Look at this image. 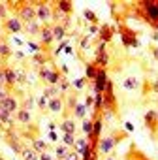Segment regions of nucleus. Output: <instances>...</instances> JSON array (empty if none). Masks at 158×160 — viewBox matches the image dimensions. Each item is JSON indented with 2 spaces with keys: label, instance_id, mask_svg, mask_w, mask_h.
<instances>
[{
  "label": "nucleus",
  "instance_id": "ea45409f",
  "mask_svg": "<svg viewBox=\"0 0 158 160\" xmlns=\"http://www.w3.org/2000/svg\"><path fill=\"white\" fill-rule=\"evenodd\" d=\"M85 108H87V111L94 108V96H91V94H89V96L85 98Z\"/></svg>",
  "mask_w": 158,
  "mask_h": 160
},
{
  "label": "nucleus",
  "instance_id": "a878e982",
  "mask_svg": "<svg viewBox=\"0 0 158 160\" xmlns=\"http://www.w3.org/2000/svg\"><path fill=\"white\" fill-rule=\"evenodd\" d=\"M92 64H94L96 68L100 66V68H104V70H106V66L109 64V55H107L106 51H104V53H98V55H96V60H94Z\"/></svg>",
  "mask_w": 158,
  "mask_h": 160
},
{
  "label": "nucleus",
  "instance_id": "c9c22d12",
  "mask_svg": "<svg viewBox=\"0 0 158 160\" xmlns=\"http://www.w3.org/2000/svg\"><path fill=\"white\" fill-rule=\"evenodd\" d=\"M8 17H10V13H8V6H6V2H0V23H4Z\"/></svg>",
  "mask_w": 158,
  "mask_h": 160
},
{
  "label": "nucleus",
  "instance_id": "aec40b11",
  "mask_svg": "<svg viewBox=\"0 0 158 160\" xmlns=\"http://www.w3.org/2000/svg\"><path fill=\"white\" fill-rule=\"evenodd\" d=\"M30 147H32L38 154H42V152L49 151V143H47L45 139H42V138H34V139L30 141Z\"/></svg>",
  "mask_w": 158,
  "mask_h": 160
},
{
  "label": "nucleus",
  "instance_id": "f257e3e1",
  "mask_svg": "<svg viewBox=\"0 0 158 160\" xmlns=\"http://www.w3.org/2000/svg\"><path fill=\"white\" fill-rule=\"evenodd\" d=\"M136 13H139V17L147 25H158V0H143L136 4Z\"/></svg>",
  "mask_w": 158,
  "mask_h": 160
},
{
  "label": "nucleus",
  "instance_id": "4468645a",
  "mask_svg": "<svg viewBox=\"0 0 158 160\" xmlns=\"http://www.w3.org/2000/svg\"><path fill=\"white\" fill-rule=\"evenodd\" d=\"M4 75H6V87L12 91L17 83V70H13L10 66H4Z\"/></svg>",
  "mask_w": 158,
  "mask_h": 160
},
{
  "label": "nucleus",
  "instance_id": "4be33fe9",
  "mask_svg": "<svg viewBox=\"0 0 158 160\" xmlns=\"http://www.w3.org/2000/svg\"><path fill=\"white\" fill-rule=\"evenodd\" d=\"M98 36H100V42H102V43H109L111 38H113V28H111L109 25H102Z\"/></svg>",
  "mask_w": 158,
  "mask_h": 160
},
{
  "label": "nucleus",
  "instance_id": "ddd939ff",
  "mask_svg": "<svg viewBox=\"0 0 158 160\" xmlns=\"http://www.w3.org/2000/svg\"><path fill=\"white\" fill-rule=\"evenodd\" d=\"M47 111L58 115V113H64V96H58V98H51L47 102Z\"/></svg>",
  "mask_w": 158,
  "mask_h": 160
},
{
  "label": "nucleus",
  "instance_id": "412c9836",
  "mask_svg": "<svg viewBox=\"0 0 158 160\" xmlns=\"http://www.w3.org/2000/svg\"><path fill=\"white\" fill-rule=\"evenodd\" d=\"M122 87H124L126 91H137V89L141 87V81H139L136 75H128L124 81H122Z\"/></svg>",
  "mask_w": 158,
  "mask_h": 160
},
{
  "label": "nucleus",
  "instance_id": "7ed1b4c3",
  "mask_svg": "<svg viewBox=\"0 0 158 160\" xmlns=\"http://www.w3.org/2000/svg\"><path fill=\"white\" fill-rule=\"evenodd\" d=\"M124 138H126V132H113V134H109V136H106V138H100L96 149H98L100 154L107 156V154L113 152V149L117 147V143H121Z\"/></svg>",
  "mask_w": 158,
  "mask_h": 160
},
{
  "label": "nucleus",
  "instance_id": "6ab92c4d",
  "mask_svg": "<svg viewBox=\"0 0 158 160\" xmlns=\"http://www.w3.org/2000/svg\"><path fill=\"white\" fill-rule=\"evenodd\" d=\"M51 30H53V38H55V42H64V38H66V27L64 25H60V23H55V25H51Z\"/></svg>",
  "mask_w": 158,
  "mask_h": 160
},
{
  "label": "nucleus",
  "instance_id": "9d476101",
  "mask_svg": "<svg viewBox=\"0 0 158 160\" xmlns=\"http://www.w3.org/2000/svg\"><path fill=\"white\" fill-rule=\"evenodd\" d=\"M40 42H42V47H45V49L55 42V38H53V30H51V25H43V27H42Z\"/></svg>",
  "mask_w": 158,
  "mask_h": 160
},
{
  "label": "nucleus",
  "instance_id": "20e7f679",
  "mask_svg": "<svg viewBox=\"0 0 158 160\" xmlns=\"http://www.w3.org/2000/svg\"><path fill=\"white\" fill-rule=\"evenodd\" d=\"M38 75H40V79L42 81H45L49 87H57L58 85V81L62 79V75H60V70L58 68H55V66H42L40 70H38Z\"/></svg>",
  "mask_w": 158,
  "mask_h": 160
},
{
  "label": "nucleus",
  "instance_id": "f3484780",
  "mask_svg": "<svg viewBox=\"0 0 158 160\" xmlns=\"http://www.w3.org/2000/svg\"><path fill=\"white\" fill-rule=\"evenodd\" d=\"M55 10H57V12H60L62 15L70 17V15H72V12H73V4L70 2V0H58V2L55 4Z\"/></svg>",
  "mask_w": 158,
  "mask_h": 160
},
{
  "label": "nucleus",
  "instance_id": "dca6fc26",
  "mask_svg": "<svg viewBox=\"0 0 158 160\" xmlns=\"http://www.w3.org/2000/svg\"><path fill=\"white\" fill-rule=\"evenodd\" d=\"M75 130H77V122H75L73 117H66L60 122V132L62 134H75Z\"/></svg>",
  "mask_w": 158,
  "mask_h": 160
},
{
  "label": "nucleus",
  "instance_id": "bb28decb",
  "mask_svg": "<svg viewBox=\"0 0 158 160\" xmlns=\"http://www.w3.org/2000/svg\"><path fill=\"white\" fill-rule=\"evenodd\" d=\"M72 117H73V119H81V121L87 119V108H85V104H79V102H77V106H75Z\"/></svg>",
  "mask_w": 158,
  "mask_h": 160
},
{
  "label": "nucleus",
  "instance_id": "423d86ee",
  "mask_svg": "<svg viewBox=\"0 0 158 160\" xmlns=\"http://www.w3.org/2000/svg\"><path fill=\"white\" fill-rule=\"evenodd\" d=\"M23 28H25V25H23L15 15H10V17L2 23V30H6L8 34H19V32H23Z\"/></svg>",
  "mask_w": 158,
  "mask_h": 160
},
{
  "label": "nucleus",
  "instance_id": "f704fd0d",
  "mask_svg": "<svg viewBox=\"0 0 158 160\" xmlns=\"http://www.w3.org/2000/svg\"><path fill=\"white\" fill-rule=\"evenodd\" d=\"M83 15H85V19H87V21H91L92 25H98V17H96V13H94L92 10H85V12H83Z\"/></svg>",
  "mask_w": 158,
  "mask_h": 160
},
{
  "label": "nucleus",
  "instance_id": "b1692460",
  "mask_svg": "<svg viewBox=\"0 0 158 160\" xmlns=\"http://www.w3.org/2000/svg\"><path fill=\"white\" fill-rule=\"evenodd\" d=\"M70 151H72L70 147H66V145L58 143V145L55 147V158H57V160H64V158L70 154Z\"/></svg>",
  "mask_w": 158,
  "mask_h": 160
},
{
  "label": "nucleus",
  "instance_id": "e433bc0d",
  "mask_svg": "<svg viewBox=\"0 0 158 160\" xmlns=\"http://www.w3.org/2000/svg\"><path fill=\"white\" fill-rule=\"evenodd\" d=\"M89 81L85 77H79V79H75V81L72 83V87H75V91H81V89H85V85H87Z\"/></svg>",
  "mask_w": 158,
  "mask_h": 160
},
{
  "label": "nucleus",
  "instance_id": "4d7b16f0",
  "mask_svg": "<svg viewBox=\"0 0 158 160\" xmlns=\"http://www.w3.org/2000/svg\"><path fill=\"white\" fill-rule=\"evenodd\" d=\"M156 121H158V109H156Z\"/></svg>",
  "mask_w": 158,
  "mask_h": 160
},
{
  "label": "nucleus",
  "instance_id": "cd10ccee",
  "mask_svg": "<svg viewBox=\"0 0 158 160\" xmlns=\"http://www.w3.org/2000/svg\"><path fill=\"white\" fill-rule=\"evenodd\" d=\"M96 73H98V68L94 64H87L85 66V79H87V81H94Z\"/></svg>",
  "mask_w": 158,
  "mask_h": 160
},
{
  "label": "nucleus",
  "instance_id": "603ef678",
  "mask_svg": "<svg viewBox=\"0 0 158 160\" xmlns=\"http://www.w3.org/2000/svg\"><path fill=\"white\" fill-rule=\"evenodd\" d=\"M104 160H117V158H115V156H113V154H107V156H106V158H104Z\"/></svg>",
  "mask_w": 158,
  "mask_h": 160
},
{
  "label": "nucleus",
  "instance_id": "393cba45",
  "mask_svg": "<svg viewBox=\"0 0 158 160\" xmlns=\"http://www.w3.org/2000/svg\"><path fill=\"white\" fill-rule=\"evenodd\" d=\"M19 156H21V160H40V154H38L32 147H25Z\"/></svg>",
  "mask_w": 158,
  "mask_h": 160
},
{
  "label": "nucleus",
  "instance_id": "3c124183",
  "mask_svg": "<svg viewBox=\"0 0 158 160\" xmlns=\"http://www.w3.org/2000/svg\"><path fill=\"white\" fill-rule=\"evenodd\" d=\"M64 51H66V53H68V55H72V53H73V51H72V47H70V45H66V49H64Z\"/></svg>",
  "mask_w": 158,
  "mask_h": 160
},
{
  "label": "nucleus",
  "instance_id": "8fccbe9b",
  "mask_svg": "<svg viewBox=\"0 0 158 160\" xmlns=\"http://www.w3.org/2000/svg\"><path fill=\"white\" fill-rule=\"evenodd\" d=\"M124 128H126V132H134V124L132 122H124Z\"/></svg>",
  "mask_w": 158,
  "mask_h": 160
},
{
  "label": "nucleus",
  "instance_id": "79ce46f5",
  "mask_svg": "<svg viewBox=\"0 0 158 160\" xmlns=\"http://www.w3.org/2000/svg\"><path fill=\"white\" fill-rule=\"evenodd\" d=\"M28 49H30V51H34V53H40L43 47H42V45H38V43H34V42H28Z\"/></svg>",
  "mask_w": 158,
  "mask_h": 160
},
{
  "label": "nucleus",
  "instance_id": "c756f323",
  "mask_svg": "<svg viewBox=\"0 0 158 160\" xmlns=\"http://www.w3.org/2000/svg\"><path fill=\"white\" fill-rule=\"evenodd\" d=\"M57 87H58L60 94H68V92H70V89H72V83L66 79V75H62V79L58 81V85H57Z\"/></svg>",
  "mask_w": 158,
  "mask_h": 160
},
{
  "label": "nucleus",
  "instance_id": "a18cd8bd",
  "mask_svg": "<svg viewBox=\"0 0 158 160\" xmlns=\"http://www.w3.org/2000/svg\"><path fill=\"white\" fill-rule=\"evenodd\" d=\"M0 87H6V75H4V68H0ZM8 89V87H6Z\"/></svg>",
  "mask_w": 158,
  "mask_h": 160
},
{
  "label": "nucleus",
  "instance_id": "37998d69",
  "mask_svg": "<svg viewBox=\"0 0 158 160\" xmlns=\"http://www.w3.org/2000/svg\"><path fill=\"white\" fill-rule=\"evenodd\" d=\"M91 40H92V38H91V36L87 34V36H85V38L81 40V49H89V43H91Z\"/></svg>",
  "mask_w": 158,
  "mask_h": 160
},
{
  "label": "nucleus",
  "instance_id": "a211bd4d",
  "mask_svg": "<svg viewBox=\"0 0 158 160\" xmlns=\"http://www.w3.org/2000/svg\"><path fill=\"white\" fill-rule=\"evenodd\" d=\"M42 27H43V25L36 19V21H32V23H27V25H25V28H23V32H27L30 38H32V36H40Z\"/></svg>",
  "mask_w": 158,
  "mask_h": 160
},
{
  "label": "nucleus",
  "instance_id": "c85d7f7f",
  "mask_svg": "<svg viewBox=\"0 0 158 160\" xmlns=\"http://www.w3.org/2000/svg\"><path fill=\"white\" fill-rule=\"evenodd\" d=\"M47 100H51V98H58V96H62L60 94V91H58V87H45L43 89V92H42Z\"/></svg>",
  "mask_w": 158,
  "mask_h": 160
},
{
  "label": "nucleus",
  "instance_id": "5fc2aeb1",
  "mask_svg": "<svg viewBox=\"0 0 158 160\" xmlns=\"http://www.w3.org/2000/svg\"><path fill=\"white\" fill-rule=\"evenodd\" d=\"M141 160H149V158H147V156H141Z\"/></svg>",
  "mask_w": 158,
  "mask_h": 160
},
{
  "label": "nucleus",
  "instance_id": "72a5a7b5",
  "mask_svg": "<svg viewBox=\"0 0 158 160\" xmlns=\"http://www.w3.org/2000/svg\"><path fill=\"white\" fill-rule=\"evenodd\" d=\"M75 134H62V145H66V147H70V149H73V145H75Z\"/></svg>",
  "mask_w": 158,
  "mask_h": 160
},
{
  "label": "nucleus",
  "instance_id": "c03bdc74",
  "mask_svg": "<svg viewBox=\"0 0 158 160\" xmlns=\"http://www.w3.org/2000/svg\"><path fill=\"white\" fill-rule=\"evenodd\" d=\"M40 160H55V154H51L49 151H45V152L40 154Z\"/></svg>",
  "mask_w": 158,
  "mask_h": 160
},
{
  "label": "nucleus",
  "instance_id": "2eb2a0df",
  "mask_svg": "<svg viewBox=\"0 0 158 160\" xmlns=\"http://www.w3.org/2000/svg\"><path fill=\"white\" fill-rule=\"evenodd\" d=\"M13 117H15V122H17V124H23V126H28V124L32 122V113L27 111V109H21V108H19V111H17Z\"/></svg>",
  "mask_w": 158,
  "mask_h": 160
},
{
  "label": "nucleus",
  "instance_id": "49530a36",
  "mask_svg": "<svg viewBox=\"0 0 158 160\" xmlns=\"http://www.w3.org/2000/svg\"><path fill=\"white\" fill-rule=\"evenodd\" d=\"M151 53H152L154 60H158V45H151Z\"/></svg>",
  "mask_w": 158,
  "mask_h": 160
},
{
  "label": "nucleus",
  "instance_id": "13d9d810",
  "mask_svg": "<svg viewBox=\"0 0 158 160\" xmlns=\"http://www.w3.org/2000/svg\"><path fill=\"white\" fill-rule=\"evenodd\" d=\"M156 104H158V94H156Z\"/></svg>",
  "mask_w": 158,
  "mask_h": 160
},
{
  "label": "nucleus",
  "instance_id": "de8ad7c7",
  "mask_svg": "<svg viewBox=\"0 0 158 160\" xmlns=\"http://www.w3.org/2000/svg\"><path fill=\"white\" fill-rule=\"evenodd\" d=\"M151 91H152L154 94H158V79H154V81H152V85H151Z\"/></svg>",
  "mask_w": 158,
  "mask_h": 160
},
{
  "label": "nucleus",
  "instance_id": "0eeeda50",
  "mask_svg": "<svg viewBox=\"0 0 158 160\" xmlns=\"http://www.w3.org/2000/svg\"><path fill=\"white\" fill-rule=\"evenodd\" d=\"M4 139H6V143L10 145V149H12L15 154H21V152H23V149L27 147V145H23V143H21V139L17 138V134H15L13 130L6 132V138H4Z\"/></svg>",
  "mask_w": 158,
  "mask_h": 160
},
{
  "label": "nucleus",
  "instance_id": "39448f33",
  "mask_svg": "<svg viewBox=\"0 0 158 160\" xmlns=\"http://www.w3.org/2000/svg\"><path fill=\"white\" fill-rule=\"evenodd\" d=\"M36 19L42 25H51L53 23V4L49 2H36Z\"/></svg>",
  "mask_w": 158,
  "mask_h": 160
},
{
  "label": "nucleus",
  "instance_id": "7c9ffc66",
  "mask_svg": "<svg viewBox=\"0 0 158 160\" xmlns=\"http://www.w3.org/2000/svg\"><path fill=\"white\" fill-rule=\"evenodd\" d=\"M34 108H36V100H34V96H27V98L21 102V109H27V111L32 113Z\"/></svg>",
  "mask_w": 158,
  "mask_h": 160
},
{
  "label": "nucleus",
  "instance_id": "f8f14e48",
  "mask_svg": "<svg viewBox=\"0 0 158 160\" xmlns=\"http://www.w3.org/2000/svg\"><path fill=\"white\" fill-rule=\"evenodd\" d=\"M119 32H121V40H122V43H124L126 47H137V45H139L137 38L130 32V28H121Z\"/></svg>",
  "mask_w": 158,
  "mask_h": 160
},
{
  "label": "nucleus",
  "instance_id": "58836bf2",
  "mask_svg": "<svg viewBox=\"0 0 158 160\" xmlns=\"http://www.w3.org/2000/svg\"><path fill=\"white\" fill-rule=\"evenodd\" d=\"M10 94H12V91H10V89H6V87H0V104H2V102H4V100L10 96Z\"/></svg>",
  "mask_w": 158,
  "mask_h": 160
},
{
  "label": "nucleus",
  "instance_id": "864d4df0",
  "mask_svg": "<svg viewBox=\"0 0 158 160\" xmlns=\"http://www.w3.org/2000/svg\"><path fill=\"white\" fill-rule=\"evenodd\" d=\"M2 32H4V30H2V25H0V38H2Z\"/></svg>",
  "mask_w": 158,
  "mask_h": 160
},
{
  "label": "nucleus",
  "instance_id": "9b49d317",
  "mask_svg": "<svg viewBox=\"0 0 158 160\" xmlns=\"http://www.w3.org/2000/svg\"><path fill=\"white\" fill-rule=\"evenodd\" d=\"M143 122H145V126L151 130V132H154L156 134V130H158V121H156V109H149L145 115H143Z\"/></svg>",
  "mask_w": 158,
  "mask_h": 160
},
{
  "label": "nucleus",
  "instance_id": "09e8293b",
  "mask_svg": "<svg viewBox=\"0 0 158 160\" xmlns=\"http://www.w3.org/2000/svg\"><path fill=\"white\" fill-rule=\"evenodd\" d=\"M49 139H51V141H57V139H58V136H57V132H55V130H51V132H49Z\"/></svg>",
  "mask_w": 158,
  "mask_h": 160
},
{
  "label": "nucleus",
  "instance_id": "5701e85b",
  "mask_svg": "<svg viewBox=\"0 0 158 160\" xmlns=\"http://www.w3.org/2000/svg\"><path fill=\"white\" fill-rule=\"evenodd\" d=\"M12 57V47L6 38H0V60H6Z\"/></svg>",
  "mask_w": 158,
  "mask_h": 160
},
{
  "label": "nucleus",
  "instance_id": "1a4fd4ad",
  "mask_svg": "<svg viewBox=\"0 0 158 160\" xmlns=\"http://www.w3.org/2000/svg\"><path fill=\"white\" fill-rule=\"evenodd\" d=\"M0 106H2V109H6L8 113H12V115H15L17 111H19V108H21V102L13 96V94H10L2 104H0Z\"/></svg>",
  "mask_w": 158,
  "mask_h": 160
},
{
  "label": "nucleus",
  "instance_id": "473e14b6",
  "mask_svg": "<svg viewBox=\"0 0 158 160\" xmlns=\"http://www.w3.org/2000/svg\"><path fill=\"white\" fill-rule=\"evenodd\" d=\"M32 64L38 66V68L45 66V64H47V57H43V53H34V57H32Z\"/></svg>",
  "mask_w": 158,
  "mask_h": 160
},
{
  "label": "nucleus",
  "instance_id": "f03ea898",
  "mask_svg": "<svg viewBox=\"0 0 158 160\" xmlns=\"http://www.w3.org/2000/svg\"><path fill=\"white\" fill-rule=\"evenodd\" d=\"M6 6H8V8H12V10L15 12V17H17L23 25L36 21V8H34V4H32V2H23V4L6 2Z\"/></svg>",
  "mask_w": 158,
  "mask_h": 160
},
{
  "label": "nucleus",
  "instance_id": "2f4dec72",
  "mask_svg": "<svg viewBox=\"0 0 158 160\" xmlns=\"http://www.w3.org/2000/svg\"><path fill=\"white\" fill-rule=\"evenodd\" d=\"M81 130H83L85 138H91V136H92V119H83V122H81Z\"/></svg>",
  "mask_w": 158,
  "mask_h": 160
},
{
  "label": "nucleus",
  "instance_id": "a19ab883",
  "mask_svg": "<svg viewBox=\"0 0 158 160\" xmlns=\"http://www.w3.org/2000/svg\"><path fill=\"white\" fill-rule=\"evenodd\" d=\"M98 32H100V27H98V25H91V27H89V36H91V38L96 36Z\"/></svg>",
  "mask_w": 158,
  "mask_h": 160
},
{
  "label": "nucleus",
  "instance_id": "bf43d9fd",
  "mask_svg": "<svg viewBox=\"0 0 158 160\" xmlns=\"http://www.w3.org/2000/svg\"><path fill=\"white\" fill-rule=\"evenodd\" d=\"M55 160H57V158H55Z\"/></svg>",
  "mask_w": 158,
  "mask_h": 160
},
{
  "label": "nucleus",
  "instance_id": "6e6d98bb",
  "mask_svg": "<svg viewBox=\"0 0 158 160\" xmlns=\"http://www.w3.org/2000/svg\"><path fill=\"white\" fill-rule=\"evenodd\" d=\"M152 28H156V30H158V25H154V27H152Z\"/></svg>",
  "mask_w": 158,
  "mask_h": 160
},
{
  "label": "nucleus",
  "instance_id": "6e6552de",
  "mask_svg": "<svg viewBox=\"0 0 158 160\" xmlns=\"http://www.w3.org/2000/svg\"><path fill=\"white\" fill-rule=\"evenodd\" d=\"M77 106V91H70L64 96V115H72Z\"/></svg>",
  "mask_w": 158,
  "mask_h": 160
},
{
  "label": "nucleus",
  "instance_id": "4c0bfd02",
  "mask_svg": "<svg viewBox=\"0 0 158 160\" xmlns=\"http://www.w3.org/2000/svg\"><path fill=\"white\" fill-rule=\"evenodd\" d=\"M47 102H49V100H47V98H45V96L42 94V96L38 98V102H36V106H38V108H40L42 111H47Z\"/></svg>",
  "mask_w": 158,
  "mask_h": 160
}]
</instances>
